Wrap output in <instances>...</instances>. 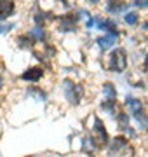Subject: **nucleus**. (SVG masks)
<instances>
[{
  "mask_svg": "<svg viewBox=\"0 0 148 157\" xmlns=\"http://www.w3.org/2000/svg\"><path fill=\"white\" fill-rule=\"evenodd\" d=\"M127 67V52L122 47H117L108 56V70L115 73H122Z\"/></svg>",
  "mask_w": 148,
  "mask_h": 157,
  "instance_id": "obj_1",
  "label": "nucleus"
},
{
  "mask_svg": "<svg viewBox=\"0 0 148 157\" xmlns=\"http://www.w3.org/2000/svg\"><path fill=\"white\" fill-rule=\"evenodd\" d=\"M63 91H65V98H66L68 103H72V105H79L80 100H82V94H84L82 86H77L75 82H72L70 78H65V80H63Z\"/></svg>",
  "mask_w": 148,
  "mask_h": 157,
  "instance_id": "obj_2",
  "label": "nucleus"
},
{
  "mask_svg": "<svg viewBox=\"0 0 148 157\" xmlns=\"http://www.w3.org/2000/svg\"><path fill=\"white\" fill-rule=\"evenodd\" d=\"M119 42V32L113 30V32H106L103 37H98L96 39V44L101 51H110L115 44Z\"/></svg>",
  "mask_w": 148,
  "mask_h": 157,
  "instance_id": "obj_3",
  "label": "nucleus"
},
{
  "mask_svg": "<svg viewBox=\"0 0 148 157\" xmlns=\"http://www.w3.org/2000/svg\"><path fill=\"white\" fill-rule=\"evenodd\" d=\"M92 131H94V136L96 140L101 141V145H108V133H106V128L99 117H94V124H92Z\"/></svg>",
  "mask_w": 148,
  "mask_h": 157,
  "instance_id": "obj_4",
  "label": "nucleus"
},
{
  "mask_svg": "<svg viewBox=\"0 0 148 157\" xmlns=\"http://www.w3.org/2000/svg\"><path fill=\"white\" fill-rule=\"evenodd\" d=\"M127 147H129L127 138H125V136H117V138H113V140L110 141L108 154H122Z\"/></svg>",
  "mask_w": 148,
  "mask_h": 157,
  "instance_id": "obj_5",
  "label": "nucleus"
},
{
  "mask_svg": "<svg viewBox=\"0 0 148 157\" xmlns=\"http://www.w3.org/2000/svg\"><path fill=\"white\" fill-rule=\"evenodd\" d=\"M42 77H44V68L42 67H31L26 72L21 73V80H26V82H39Z\"/></svg>",
  "mask_w": 148,
  "mask_h": 157,
  "instance_id": "obj_6",
  "label": "nucleus"
},
{
  "mask_svg": "<svg viewBox=\"0 0 148 157\" xmlns=\"http://www.w3.org/2000/svg\"><path fill=\"white\" fill-rule=\"evenodd\" d=\"M127 9H129V4L124 2V0H108V4H106V12L112 14V16L125 12Z\"/></svg>",
  "mask_w": 148,
  "mask_h": 157,
  "instance_id": "obj_7",
  "label": "nucleus"
},
{
  "mask_svg": "<svg viewBox=\"0 0 148 157\" xmlns=\"http://www.w3.org/2000/svg\"><path fill=\"white\" fill-rule=\"evenodd\" d=\"M59 19H61L59 32H63V33H66V32H75V28H77V19H79V17H73L72 14H65V16H61Z\"/></svg>",
  "mask_w": 148,
  "mask_h": 157,
  "instance_id": "obj_8",
  "label": "nucleus"
},
{
  "mask_svg": "<svg viewBox=\"0 0 148 157\" xmlns=\"http://www.w3.org/2000/svg\"><path fill=\"white\" fill-rule=\"evenodd\" d=\"M16 4L14 0H0V21H6L7 17H11L14 14Z\"/></svg>",
  "mask_w": 148,
  "mask_h": 157,
  "instance_id": "obj_9",
  "label": "nucleus"
},
{
  "mask_svg": "<svg viewBox=\"0 0 148 157\" xmlns=\"http://www.w3.org/2000/svg\"><path fill=\"white\" fill-rule=\"evenodd\" d=\"M131 117L134 119V122L138 124V128L141 129V131H148V115H146V112H145V108L132 112Z\"/></svg>",
  "mask_w": 148,
  "mask_h": 157,
  "instance_id": "obj_10",
  "label": "nucleus"
},
{
  "mask_svg": "<svg viewBox=\"0 0 148 157\" xmlns=\"http://www.w3.org/2000/svg\"><path fill=\"white\" fill-rule=\"evenodd\" d=\"M28 35L31 37V40H33L35 44H39V42H46L47 35H46V30H44V26H35V28H31L28 32Z\"/></svg>",
  "mask_w": 148,
  "mask_h": 157,
  "instance_id": "obj_11",
  "label": "nucleus"
},
{
  "mask_svg": "<svg viewBox=\"0 0 148 157\" xmlns=\"http://www.w3.org/2000/svg\"><path fill=\"white\" fill-rule=\"evenodd\" d=\"M101 108L108 113V115L115 117V115H117V100H106V98H105V101L101 103Z\"/></svg>",
  "mask_w": 148,
  "mask_h": 157,
  "instance_id": "obj_12",
  "label": "nucleus"
},
{
  "mask_svg": "<svg viewBox=\"0 0 148 157\" xmlns=\"http://www.w3.org/2000/svg\"><path fill=\"white\" fill-rule=\"evenodd\" d=\"M17 45H19L21 49H33L35 42L31 40V37L26 33V35H21V37H17Z\"/></svg>",
  "mask_w": 148,
  "mask_h": 157,
  "instance_id": "obj_13",
  "label": "nucleus"
},
{
  "mask_svg": "<svg viewBox=\"0 0 148 157\" xmlns=\"http://www.w3.org/2000/svg\"><path fill=\"white\" fill-rule=\"evenodd\" d=\"M103 93H105L106 100H117V91H115V86L112 82H106L103 86Z\"/></svg>",
  "mask_w": 148,
  "mask_h": 157,
  "instance_id": "obj_14",
  "label": "nucleus"
},
{
  "mask_svg": "<svg viewBox=\"0 0 148 157\" xmlns=\"http://www.w3.org/2000/svg\"><path fill=\"white\" fill-rule=\"evenodd\" d=\"M124 23L125 25H129V26H136L138 23H139L138 12H125L124 14Z\"/></svg>",
  "mask_w": 148,
  "mask_h": 157,
  "instance_id": "obj_15",
  "label": "nucleus"
},
{
  "mask_svg": "<svg viewBox=\"0 0 148 157\" xmlns=\"http://www.w3.org/2000/svg\"><path fill=\"white\" fill-rule=\"evenodd\" d=\"M46 19H49V17H46V14H44V12H37V14H35V23H37L39 26H44Z\"/></svg>",
  "mask_w": 148,
  "mask_h": 157,
  "instance_id": "obj_16",
  "label": "nucleus"
},
{
  "mask_svg": "<svg viewBox=\"0 0 148 157\" xmlns=\"http://www.w3.org/2000/svg\"><path fill=\"white\" fill-rule=\"evenodd\" d=\"M132 4H134V7H138V9H148V0H134Z\"/></svg>",
  "mask_w": 148,
  "mask_h": 157,
  "instance_id": "obj_17",
  "label": "nucleus"
},
{
  "mask_svg": "<svg viewBox=\"0 0 148 157\" xmlns=\"http://www.w3.org/2000/svg\"><path fill=\"white\" fill-rule=\"evenodd\" d=\"M143 30H145V32H148V21L143 23Z\"/></svg>",
  "mask_w": 148,
  "mask_h": 157,
  "instance_id": "obj_18",
  "label": "nucleus"
},
{
  "mask_svg": "<svg viewBox=\"0 0 148 157\" xmlns=\"http://www.w3.org/2000/svg\"><path fill=\"white\" fill-rule=\"evenodd\" d=\"M86 2H89V4H98L99 0H86Z\"/></svg>",
  "mask_w": 148,
  "mask_h": 157,
  "instance_id": "obj_19",
  "label": "nucleus"
},
{
  "mask_svg": "<svg viewBox=\"0 0 148 157\" xmlns=\"http://www.w3.org/2000/svg\"><path fill=\"white\" fill-rule=\"evenodd\" d=\"M2 84H4V78L0 77V89H2Z\"/></svg>",
  "mask_w": 148,
  "mask_h": 157,
  "instance_id": "obj_20",
  "label": "nucleus"
}]
</instances>
